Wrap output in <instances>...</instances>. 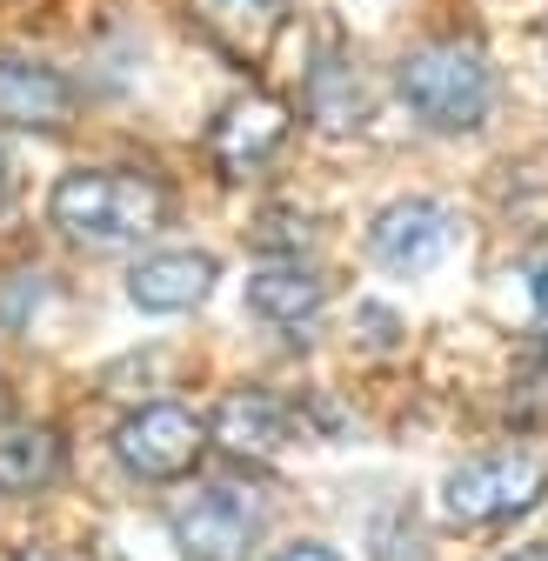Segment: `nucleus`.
Listing matches in <instances>:
<instances>
[{"instance_id":"11","label":"nucleus","mask_w":548,"mask_h":561,"mask_svg":"<svg viewBox=\"0 0 548 561\" xmlns=\"http://www.w3.org/2000/svg\"><path fill=\"white\" fill-rule=\"evenodd\" d=\"M208 435H215L235 461H274V455L288 448V408L274 401V394H261V388H235V394L215 408Z\"/></svg>"},{"instance_id":"6","label":"nucleus","mask_w":548,"mask_h":561,"mask_svg":"<svg viewBox=\"0 0 548 561\" xmlns=\"http://www.w3.org/2000/svg\"><path fill=\"white\" fill-rule=\"evenodd\" d=\"M455 241V221L442 201H388L375 228H368V254L388 274H429Z\"/></svg>"},{"instance_id":"10","label":"nucleus","mask_w":548,"mask_h":561,"mask_svg":"<svg viewBox=\"0 0 548 561\" xmlns=\"http://www.w3.org/2000/svg\"><path fill=\"white\" fill-rule=\"evenodd\" d=\"M208 288H215L208 254H148L127 274V301L141 314H187V308L208 301Z\"/></svg>"},{"instance_id":"9","label":"nucleus","mask_w":548,"mask_h":561,"mask_svg":"<svg viewBox=\"0 0 548 561\" xmlns=\"http://www.w3.org/2000/svg\"><path fill=\"white\" fill-rule=\"evenodd\" d=\"M75 121V81L41 60H0V127L60 134Z\"/></svg>"},{"instance_id":"19","label":"nucleus","mask_w":548,"mask_h":561,"mask_svg":"<svg viewBox=\"0 0 548 561\" xmlns=\"http://www.w3.org/2000/svg\"><path fill=\"white\" fill-rule=\"evenodd\" d=\"M0 414H8V388H0Z\"/></svg>"},{"instance_id":"13","label":"nucleus","mask_w":548,"mask_h":561,"mask_svg":"<svg viewBox=\"0 0 548 561\" xmlns=\"http://www.w3.org/2000/svg\"><path fill=\"white\" fill-rule=\"evenodd\" d=\"M60 474V435L54 428H0V495H41Z\"/></svg>"},{"instance_id":"1","label":"nucleus","mask_w":548,"mask_h":561,"mask_svg":"<svg viewBox=\"0 0 548 561\" xmlns=\"http://www.w3.org/2000/svg\"><path fill=\"white\" fill-rule=\"evenodd\" d=\"M54 228L81 248H127L168 228V187L127 168H81L54 187Z\"/></svg>"},{"instance_id":"12","label":"nucleus","mask_w":548,"mask_h":561,"mask_svg":"<svg viewBox=\"0 0 548 561\" xmlns=\"http://www.w3.org/2000/svg\"><path fill=\"white\" fill-rule=\"evenodd\" d=\"M321 301H328V280L315 267H301V261H267L261 274H248V308L261 321H274V328L308 321Z\"/></svg>"},{"instance_id":"20","label":"nucleus","mask_w":548,"mask_h":561,"mask_svg":"<svg viewBox=\"0 0 548 561\" xmlns=\"http://www.w3.org/2000/svg\"><path fill=\"white\" fill-rule=\"evenodd\" d=\"M0 187H8V168H0Z\"/></svg>"},{"instance_id":"14","label":"nucleus","mask_w":548,"mask_h":561,"mask_svg":"<svg viewBox=\"0 0 548 561\" xmlns=\"http://www.w3.org/2000/svg\"><path fill=\"white\" fill-rule=\"evenodd\" d=\"M47 274L41 267H21V274H8V280H0V328H8V334H21V328H34V314L47 308Z\"/></svg>"},{"instance_id":"15","label":"nucleus","mask_w":548,"mask_h":561,"mask_svg":"<svg viewBox=\"0 0 548 561\" xmlns=\"http://www.w3.org/2000/svg\"><path fill=\"white\" fill-rule=\"evenodd\" d=\"M528 301H535V321L548 328V261H535V267H528Z\"/></svg>"},{"instance_id":"16","label":"nucleus","mask_w":548,"mask_h":561,"mask_svg":"<svg viewBox=\"0 0 548 561\" xmlns=\"http://www.w3.org/2000/svg\"><path fill=\"white\" fill-rule=\"evenodd\" d=\"M282 561H334V548H321V541H295V548H282Z\"/></svg>"},{"instance_id":"17","label":"nucleus","mask_w":548,"mask_h":561,"mask_svg":"<svg viewBox=\"0 0 548 561\" xmlns=\"http://www.w3.org/2000/svg\"><path fill=\"white\" fill-rule=\"evenodd\" d=\"M515 561H548V548H528V554H515Z\"/></svg>"},{"instance_id":"4","label":"nucleus","mask_w":548,"mask_h":561,"mask_svg":"<svg viewBox=\"0 0 548 561\" xmlns=\"http://www.w3.org/2000/svg\"><path fill=\"white\" fill-rule=\"evenodd\" d=\"M201 448H208V428H201L187 408H174V401H155L141 414H127L121 435H114L121 468L141 474V481H181V474H194Z\"/></svg>"},{"instance_id":"8","label":"nucleus","mask_w":548,"mask_h":561,"mask_svg":"<svg viewBox=\"0 0 548 561\" xmlns=\"http://www.w3.org/2000/svg\"><path fill=\"white\" fill-rule=\"evenodd\" d=\"M187 21L235 67H261L274 41L288 34V0H187Z\"/></svg>"},{"instance_id":"5","label":"nucleus","mask_w":548,"mask_h":561,"mask_svg":"<svg viewBox=\"0 0 548 561\" xmlns=\"http://www.w3.org/2000/svg\"><path fill=\"white\" fill-rule=\"evenodd\" d=\"M267 508L241 488H201L174 508V541L187 561H248V548L261 541Z\"/></svg>"},{"instance_id":"18","label":"nucleus","mask_w":548,"mask_h":561,"mask_svg":"<svg viewBox=\"0 0 548 561\" xmlns=\"http://www.w3.org/2000/svg\"><path fill=\"white\" fill-rule=\"evenodd\" d=\"M21 561H54V554H21Z\"/></svg>"},{"instance_id":"3","label":"nucleus","mask_w":548,"mask_h":561,"mask_svg":"<svg viewBox=\"0 0 548 561\" xmlns=\"http://www.w3.org/2000/svg\"><path fill=\"white\" fill-rule=\"evenodd\" d=\"M541 488H548V468L535 455H482V461H461L442 481V508L461 528H482V522H509V515L535 508Z\"/></svg>"},{"instance_id":"2","label":"nucleus","mask_w":548,"mask_h":561,"mask_svg":"<svg viewBox=\"0 0 548 561\" xmlns=\"http://www.w3.org/2000/svg\"><path fill=\"white\" fill-rule=\"evenodd\" d=\"M395 88L435 134H468V127H482L489 107H495V75H489V54L475 41H429V47H415L401 60Z\"/></svg>"},{"instance_id":"7","label":"nucleus","mask_w":548,"mask_h":561,"mask_svg":"<svg viewBox=\"0 0 548 561\" xmlns=\"http://www.w3.org/2000/svg\"><path fill=\"white\" fill-rule=\"evenodd\" d=\"M288 101H274V94H261V88H248V94H235L228 107H221V121H215V134H208V148H215V161H221V174L228 181H248L274 148L288 140Z\"/></svg>"}]
</instances>
